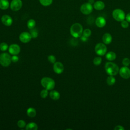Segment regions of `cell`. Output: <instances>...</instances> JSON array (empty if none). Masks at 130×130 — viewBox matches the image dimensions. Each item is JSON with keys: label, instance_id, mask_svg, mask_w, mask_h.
<instances>
[{"label": "cell", "instance_id": "cell-1", "mask_svg": "<svg viewBox=\"0 0 130 130\" xmlns=\"http://www.w3.org/2000/svg\"><path fill=\"white\" fill-rule=\"evenodd\" d=\"M105 69L109 75L115 76L119 72V68L117 65L112 62H107L105 65Z\"/></svg>", "mask_w": 130, "mask_h": 130}, {"label": "cell", "instance_id": "cell-2", "mask_svg": "<svg viewBox=\"0 0 130 130\" xmlns=\"http://www.w3.org/2000/svg\"><path fill=\"white\" fill-rule=\"evenodd\" d=\"M70 34L74 38H78L81 36L83 33L82 26L79 23L73 24L70 27Z\"/></svg>", "mask_w": 130, "mask_h": 130}, {"label": "cell", "instance_id": "cell-3", "mask_svg": "<svg viewBox=\"0 0 130 130\" xmlns=\"http://www.w3.org/2000/svg\"><path fill=\"white\" fill-rule=\"evenodd\" d=\"M41 84L42 86L48 90L53 89L55 87V83L54 80L49 77H43L41 80Z\"/></svg>", "mask_w": 130, "mask_h": 130}, {"label": "cell", "instance_id": "cell-4", "mask_svg": "<svg viewBox=\"0 0 130 130\" xmlns=\"http://www.w3.org/2000/svg\"><path fill=\"white\" fill-rule=\"evenodd\" d=\"M11 56L8 53H2L0 54V64L3 67H8L11 63Z\"/></svg>", "mask_w": 130, "mask_h": 130}, {"label": "cell", "instance_id": "cell-5", "mask_svg": "<svg viewBox=\"0 0 130 130\" xmlns=\"http://www.w3.org/2000/svg\"><path fill=\"white\" fill-rule=\"evenodd\" d=\"M113 17L118 21H122L125 18V15L123 10L120 9H115L112 13Z\"/></svg>", "mask_w": 130, "mask_h": 130}, {"label": "cell", "instance_id": "cell-6", "mask_svg": "<svg viewBox=\"0 0 130 130\" xmlns=\"http://www.w3.org/2000/svg\"><path fill=\"white\" fill-rule=\"evenodd\" d=\"M92 10L93 6L89 3H85L82 4L80 8V11L84 15H88L90 14Z\"/></svg>", "mask_w": 130, "mask_h": 130}, {"label": "cell", "instance_id": "cell-7", "mask_svg": "<svg viewBox=\"0 0 130 130\" xmlns=\"http://www.w3.org/2000/svg\"><path fill=\"white\" fill-rule=\"evenodd\" d=\"M95 53L100 56L104 55L107 52V47L105 44L99 43L97 44L95 47Z\"/></svg>", "mask_w": 130, "mask_h": 130}, {"label": "cell", "instance_id": "cell-8", "mask_svg": "<svg viewBox=\"0 0 130 130\" xmlns=\"http://www.w3.org/2000/svg\"><path fill=\"white\" fill-rule=\"evenodd\" d=\"M119 73L123 79H127L130 78V69L127 66L121 67L119 70Z\"/></svg>", "mask_w": 130, "mask_h": 130}, {"label": "cell", "instance_id": "cell-9", "mask_svg": "<svg viewBox=\"0 0 130 130\" xmlns=\"http://www.w3.org/2000/svg\"><path fill=\"white\" fill-rule=\"evenodd\" d=\"M32 37L30 33L27 32H22L19 36V39L20 41L23 43H27L30 41Z\"/></svg>", "mask_w": 130, "mask_h": 130}, {"label": "cell", "instance_id": "cell-10", "mask_svg": "<svg viewBox=\"0 0 130 130\" xmlns=\"http://www.w3.org/2000/svg\"><path fill=\"white\" fill-rule=\"evenodd\" d=\"M22 3L21 0H12L10 4V8L12 10L14 11H18L21 9Z\"/></svg>", "mask_w": 130, "mask_h": 130}, {"label": "cell", "instance_id": "cell-11", "mask_svg": "<svg viewBox=\"0 0 130 130\" xmlns=\"http://www.w3.org/2000/svg\"><path fill=\"white\" fill-rule=\"evenodd\" d=\"M53 69L55 73L57 74H60L64 71V66L60 62H55L53 63Z\"/></svg>", "mask_w": 130, "mask_h": 130}, {"label": "cell", "instance_id": "cell-12", "mask_svg": "<svg viewBox=\"0 0 130 130\" xmlns=\"http://www.w3.org/2000/svg\"><path fill=\"white\" fill-rule=\"evenodd\" d=\"M20 51L19 46L16 44H13L9 47V52L11 54L17 55Z\"/></svg>", "mask_w": 130, "mask_h": 130}, {"label": "cell", "instance_id": "cell-13", "mask_svg": "<svg viewBox=\"0 0 130 130\" xmlns=\"http://www.w3.org/2000/svg\"><path fill=\"white\" fill-rule=\"evenodd\" d=\"M1 21L5 25L9 26L12 25L13 23V19L11 16L8 15H4L1 17Z\"/></svg>", "mask_w": 130, "mask_h": 130}, {"label": "cell", "instance_id": "cell-14", "mask_svg": "<svg viewBox=\"0 0 130 130\" xmlns=\"http://www.w3.org/2000/svg\"><path fill=\"white\" fill-rule=\"evenodd\" d=\"M95 24L100 28L103 27L106 24V19L102 16H99L95 20Z\"/></svg>", "mask_w": 130, "mask_h": 130}, {"label": "cell", "instance_id": "cell-15", "mask_svg": "<svg viewBox=\"0 0 130 130\" xmlns=\"http://www.w3.org/2000/svg\"><path fill=\"white\" fill-rule=\"evenodd\" d=\"M103 42L105 44H109L112 41V37L111 34L109 33H105L104 34L102 37Z\"/></svg>", "mask_w": 130, "mask_h": 130}, {"label": "cell", "instance_id": "cell-16", "mask_svg": "<svg viewBox=\"0 0 130 130\" xmlns=\"http://www.w3.org/2000/svg\"><path fill=\"white\" fill-rule=\"evenodd\" d=\"M49 96L51 99L53 100H57L60 98V93L56 90H51V91L49 93Z\"/></svg>", "mask_w": 130, "mask_h": 130}, {"label": "cell", "instance_id": "cell-17", "mask_svg": "<svg viewBox=\"0 0 130 130\" xmlns=\"http://www.w3.org/2000/svg\"><path fill=\"white\" fill-rule=\"evenodd\" d=\"M105 4L103 2L101 1H98L94 2L93 4V7L95 10H102L105 8Z\"/></svg>", "mask_w": 130, "mask_h": 130}, {"label": "cell", "instance_id": "cell-18", "mask_svg": "<svg viewBox=\"0 0 130 130\" xmlns=\"http://www.w3.org/2000/svg\"><path fill=\"white\" fill-rule=\"evenodd\" d=\"M38 125L35 122H29L26 125L25 129L26 130H37L38 129Z\"/></svg>", "mask_w": 130, "mask_h": 130}, {"label": "cell", "instance_id": "cell-19", "mask_svg": "<svg viewBox=\"0 0 130 130\" xmlns=\"http://www.w3.org/2000/svg\"><path fill=\"white\" fill-rule=\"evenodd\" d=\"M116 54L113 51H109L106 54V59L109 61L114 60L116 58Z\"/></svg>", "mask_w": 130, "mask_h": 130}, {"label": "cell", "instance_id": "cell-20", "mask_svg": "<svg viewBox=\"0 0 130 130\" xmlns=\"http://www.w3.org/2000/svg\"><path fill=\"white\" fill-rule=\"evenodd\" d=\"M9 7V3L8 0H0V9L6 10Z\"/></svg>", "mask_w": 130, "mask_h": 130}, {"label": "cell", "instance_id": "cell-21", "mask_svg": "<svg viewBox=\"0 0 130 130\" xmlns=\"http://www.w3.org/2000/svg\"><path fill=\"white\" fill-rule=\"evenodd\" d=\"M27 115L30 117H34L36 115V111L35 109L32 107H30L27 109L26 111Z\"/></svg>", "mask_w": 130, "mask_h": 130}, {"label": "cell", "instance_id": "cell-22", "mask_svg": "<svg viewBox=\"0 0 130 130\" xmlns=\"http://www.w3.org/2000/svg\"><path fill=\"white\" fill-rule=\"evenodd\" d=\"M115 81H116L115 78L113 77V76H110V75L107 77L106 80L107 83L109 86L113 85L115 83Z\"/></svg>", "mask_w": 130, "mask_h": 130}, {"label": "cell", "instance_id": "cell-23", "mask_svg": "<svg viewBox=\"0 0 130 130\" xmlns=\"http://www.w3.org/2000/svg\"><path fill=\"white\" fill-rule=\"evenodd\" d=\"M36 25V21L33 19H30L27 22V26L29 29H32Z\"/></svg>", "mask_w": 130, "mask_h": 130}, {"label": "cell", "instance_id": "cell-24", "mask_svg": "<svg viewBox=\"0 0 130 130\" xmlns=\"http://www.w3.org/2000/svg\"><path fill=\"white\" fill-rule=\"evenodd\" d=\"M48 94H49L48 90L46 89H43L42 90H41L40 92V96L42 98H43V99L46 98L48 95Z\"/></svg>", "mask_w": 130, "mask_h": 130}, {"label": "cell", "instance_id": "cell-25", "mask_svg": "<svg viewBox=\"0 0 130 130\" xmlns=\"http://www.w3.org/2000/svg\"><path fill=\"white\" fill-rule=\"evenodd\" d=\"M40 3L44 6H48L51 4L52 0H39Z\"/></svg>", "mask_w": 130, "mask_h": 130}, {"label": "cell", "instance_id": "cell-26", "mask_svg": "<svg viewBox=\"0 0 130 130\" xmlns=\"http://www.w3.org/2000/svg\"><path fill=\"white\" fill-rule=\"evenodd\" d=\"M17 125L19 128H22L26 126V123L23 120H19L17 121Z\"/></svg>", "mask_w": 130, "mask_h": 130}, {"label": "cell", "instance_id": "cell-27", "mask_svg": "<svg viewBox=\"0 0 130 130\" xmlns=\"http://www.w3.org/2000/svg\"><path fill=\"white\" fill-rule=\"evenodd\" d=\"M102 58L101 57H95L93 60V62L94 65L99 66L102 62Z\"/></svg>", "mask_w": 130, "mask_h": 130}, {"label": "cell", "instance_id": "cell-28", "mask_svg": "<svg viewBox=\"0 0 130 130\" xmlns=\"http://www.w3.org/2000/svg\"><path fill=\"white\" fill-rule=\"evenodd\" d=\"M30 34L31 35V37L33 38H36L38 36V32L37 30L36 29H35L34 28L30 29Z\"/></svg>", "mask_w": 130, "mask_h": 130}, {"label": "cell", "instance_id": "cell-29", "mask_svg": "<svg viewBox=\"0 0 130 130\" xmlns=\"http://www.w3.org/2000/svg\"><path fill=\"white\" fill-rule=\"evenodd\" d=\"M8 49V45L5 42L1 43L0 44V50L2 51H6Z\"/></svg>", "mask_w": 130, "mask_h": 130}, {"label": "cell", "instance_id": "cell-30", "mask_svg": "<svg viewBox=\"0 0 130 130\" xmlns=\"http://www.w3.org/2000/svg\"><path fill=\"white\" fill-rule=\"evenodd\" d=\"M91 34V31L89 29H85L83 31V33H82V35L88 38L90 36Z\"/></svg>", "mask_w": 130, "mask_h": 130}, {"label": "cell", "instance_id": "cell-31", "mask_svg": "<svg viewBox=\"0 0 130 130\" xmlns=\"http://www.w3.org/2000/svg\"><path fill=\"white\" fill-rule=\"evenodd\" d=\"M48 60L51 63H54L56 62V58L53 55H49L48 57Z\"/></svg>", "mask_w": 130, "mask_h": 130}, {"label": "cell", "instance_id": "cell-32", "mask_svg": "<svg viewBox=\"0 0 130 130\" xmlns=\"http://www.w3.org/2000/svg\"><path fill=\"white\" fill-rule=\"evenodd\" d=\"M123 65L124 66H128L130 64V59L128 58H123V59L122 60V62Z\"/></svg>", "mask_w": 130, "mask_h": 130}, {"label": "cell", "instance_id": "cell-33", "mask_svg": "<svg viewBox=\"0 0 130 130\" xmlns=\"http://www.w3.org/2000/svg\"><path fill=\"white\" fill-rule=\"evenodd\" d=\"M121 26H122V27H123V28H126L128 27L129 26V24H128V22L127 20H123V21H121Z\"/></svg>", "mask_w": 130, "mask_h": 130}, {"label": "cell", "instance_id": "cell-34", "mask_svg": "<svg viewBox=\"0 0 130 130\" xmlns=\"http://www.w3.org/2000/svg\"><path fill=\"white\" fill-rule=\"evenodd\" d=\"M19 60L18 57L17 56V55H13L12 56H11V60L13 62H17Z\"/></svg>", "mask_w": 130, "mask_h": 130}, {"label": "cell", "instance_id": "cell-35", "mask_svg": "<svg viewBox=\"0 0 130 130\" xmlns=\"http://www.w3.org/2000/svg\"><path fill=\"white\" fill-rule=\"evenodd\" d=\"M115 130H124V128L121 125H117L114 127Z\"/></svg>", "mask_w": 130, "mask_h": 130}, {"label": "cell", "instance_id": "cell-36", "mask_svg": "<svg viewBox=\"0 0 130 130\" xmlns=\"http://www.w3.org/2000/svg\"><path fill=\"white\" fill-rule=\"evenodd\" d=\"M126 20H127L128 22H130V13H128L126 16H125Z\"/></svg>", "mask_w": 130, "mask_h": 130}, {"label": "cell", "instance_id": "cell-37", "mask_svg": "<svg viewBox=\"0 0 130 130\" xmlns=\"http://www.w3.org/2000/svg\"><path fill=\"white\" fill-rule=\"evenodd\" d=\"M81 39L83 41H86L87 40V37H85V36H83L82 35V36H81Z\"/></svg>", "mask_w": 130, "mask_h": 130}, {"label": "cell", "instance_id": "cell-38", "mask_svg": "<svg viewBox=\"0 0 130 130\" xmlns=\"http://www.w3.org/2000/svg\"><path fill=\"white\" fill-rule=\"evenodd\" d=\"M93 2H94V0H89V2L88 3H89L90 4H92V3H93Z\"/></svg>", "mask_w": 130, "mask_h": 130}]
</instances>
